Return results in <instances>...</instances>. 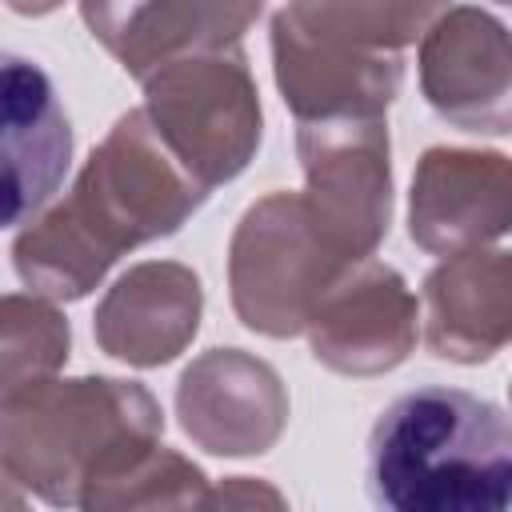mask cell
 <instances>
[{
	"instance_id": "1",
	"label": "cell",
	"mask_w": 512,
	"mask_h": 512,
	"mask_svg": "<svg viewBox=\"0 0 512 512\" xmlns=\"http://www.w3.org/2000/svg\"><path fill=\"white\" fill-rule=\"evenodd\" d=\"M208 196L144 108H132L92 148L68 196L16 236V276L48 300H80L124 252L172 236Z\"/></svg>"
},
{
	"instance_id": "2",
	"label": "cell",
	"mask_w": 512,
	"mask_h": 512,
	"mask_svg": "<svg viewBox=\"0 0 512 512\" xmlns=\"http://www.w3.org/2000/svg\"><path fill=\"white\" fill-rule=\"evenodd\" d=\"M164 432V412L136 380H40L0 400V468L56 508H100Z\"/></svg>"
},
{
	"instance_id": "3",
	"label": "cell",
	"mask_w": 512,
	"mask_h": 512,
	"mask_svg": "<svg viewBox=\"0 0 512 512\" xmlns=\"http://www.w3.org/2000/svg\"><path fill=\"white\" fill-rule=\"evenodd\" d=\"M368 496L396 512H504L512 432L500 404L424 384L396 396L368 432Z\"/></svg>"
},
{
	"instance_id": "4",
	"label": "cell",
	"mask_w": 512,
	"mask_h": 512,
	"mask_svg": "<svg viewBox=\"0 0 512 512\" xmlns=\"http://www.w3.org/2000/svg\"><path fill=\"white\" fill-rule=\"evenodd\" d=\"M448 0H288L272 16V68L300 120L384 116L404 84V48Z\"/></svg>"
},
{
	"instance_id": "5",
	"label": "cell",
	"mask_w": 512,
	"mask_h": 512,
	"mask_svg": "<svg viewBox=\"0 0 512 512\" xmlns=\"http://www.w3.org/2000/svg\"><path fill=\"white\" fill-rule=\"evenodd\" d=\"M144 116L172 156L208 192L236 180L260 148V92L236 48L192 52L152 68L144 80Z\"/></svg>"
},
{
	"instance_id": "6",
	"label": "cell",
	"mask_w": 512,
	"mask_h": 512,
	"mask_svg": "<svg viewBox=\"0 0 512 512\" xmlns=\"http://www.w3.org/2000/svg\"><path fill=\"white\" fill-rule=\"evenodd\" d=\"M348 268L352 260L336 252L300 192H268L240 216L232 232V308L240 324L260 336H300L316 300Z\"/></svg>"
},
{
	"instance_id": "7",
	"label": "cell",
	"mask_w": 512,
	"mask_h": 512,
	"mask_svg": "<svg viewBox=\"0 0 512 512\" xmlns=\"http://www.w3.org/2000/svg\"><path fill=\"white\" fill-rule=\"evenodd\" d=\"M296 156L304 204L344 260H368L392 220V164L384 116L300 120Z\"/></svg>"
},
{
	"instance_id": "8",
	"label": "cell",
	"mask_w": 512,
	"mask_h": 512,
	"mask_svg": "<svg viewBox=\"0 0 512 512\" xmlns=\"http://www.w3.org/2000/svg\"><path fill=\"white\" fill-rule=\"evenodd\" d=\"M420 304L404 276L380 260H356L312 308L304 332L312 356L344 376H380L416 348Z\"/></svg>"
},
{
	"instance_id": "9",
	"label": "cell",
	"mask_w": 512,
	"mask_h": 512,
	"mask_svg": "<svg viewBox=\"0 0 512 512\" xmlns=\"http://www.w3.org/2000/svg\"><path fill=\"white\" fill-rule=\"evenodd\" d=\"M72 124L48 72L0 48V228L28 224L64 184Z\"/></svg>"
},
{
	"instance_id": "10",
	"label": "cell",
	"mask_w": 512,
	"mask_h": 512,
	"mask_svg": "<svg viewBox=\"0 0 512 512\" xmlns=\"http://www.w3.org/2000/svg\"><path fill=\"white\" fill-rule=\"evenodd\" d=\"M420 92L464 132L504 136L512 124L508 28L484 8H448L420 36Z\"/></svg>"
},
{
	"instance_id": "11",
	"label": "cell",
	"mask_w": 512,
	"mask_h": 512,
	"mask_svg": "<svg viewBox=\"0 0 512 512\" xmlns=\"http://www.w3.org/2000/svg\"><path fill=\"white\" fill-rule=\"evenodd\" d=\"M176 416L212 456H260L288 424V392L276 368L240 348H208L176 384Z\"/></svg>"
},
{
	"instance_id": "12",
	"label": "cell",
	"mask_w": 512,
	"mask_h": 512,
	"mask_svg": "<svg viewBox=\"0 0 512 512\" xmlns=\"http://www.w3.org/2000/svg\"><path fill=\"white\" fill-rule=\"evenodd\" d=\"M512 164L504 152L428 148L412 176L408 236L436 256L484 248L508 232Z\"/></svg>"
},
{
	"instance_id": "13",
	"label": "cell",
	"mask_w": 512,
	"mask_h": 512,
	"mask_svg": "<svg viewBox=\"0 0 512 512\" xmlns=\"http://www.w3.org/2000/svg\"><path fill=\"white\" fill-rule=\"evenodd\" d=\"M264 12V0H80L100 48L132 76L192 56L236 48Z\"/></svg>"
},
{
	"instance_id": "14",
	"label": "cell",
	"mask_w": 512,
	"mask_h": 512,
	"mask_svg": "<svg viewBox=\"0 0 512 512\" xmlns=\"http://www.w3.org/2000/svg\"><path fill=\"white\" fill-rule=\"evenodd\" d=\"M200 308L204 292L192 268L176 260H148L128 268L104 292L92 332L108 356L132 368H160L192 344Z\"/></svg>"
},
{
	"instance_id": "15",
	"label": "cell",
	"mask_w": 512,
	"mask_h": 512,
	"mask_svg": "<svg viewBox=\"0 0 512 512\" xmlns=\"http://www.w3.org/2000/svg\"><path fill=\"white\" fill-rule=\"evenodd\" d=\"M512 332V256L468 248L444 256L424 280V344L452 364L492 360Z\"/></svg>"
},
{
	"instance_id": "16",
	"label": "cell",
	"mask_w": 512,
	"mask_h": 512,
	"mask_svg": "<svg viewBox=\"0 0 512 512\" xmlns=\"http://www.w3.org/2000/svg\"><path fill=\"white\" fill-rule=\"evenodd\" d=\"M72 328L68 316L32 292L0 296V400L40 384L68 360Z\"/></svg>"
},
{
	"instance_id": "17",
	"label": "cell",
	"mask_w": 512,
	"mask_h": 512,
	"mask_svg": "<svg viewBox=\"0 0 512 512\" xmlns=\"http://www.w3.org/2000/svg\"><path fill=\"white\" fill-rule=\"evenodd\" d=\"M208 476L172 448H152L100 500V508H200Z\"/></svg>"
},
{
	"instance_id": "18",
	"label": "cell",
	"mask_w": 512,
	"mask_h": 512,
	"mask_svg": "<svg viewBox=\"0 0 512 512\" xmlns=\"http://www.w3.org/2000/svg\"><path fill=\"white\" fill-rule=\"evenodd\" d=\"M244 504H268V508H284V496L268 484H256L248 476H228L216 492H204L200 508H244Z\"/></svg>"
},
{
	"instance_id": "19",
	"label": "cell",
	"mask_w": 512,
	"mask_h": 512,
	"mask_svg": "<svg viewBox=\"0 0 512 512\" xmlns=\"http://www.w3.org/2000/svg\"><path fill=\"white\" fill-rule=\"evenodd\" d=\"M64 0H8V8L12 12H20V16H48V12H56Z\"/></svg>"
},
{
	"instance_id": "20",
	"label": "cell",
	"mask_w": 512,
	"mask_h": 512,
	"mask_svg": "<svg viewBox=\"0 0 512 512\" xmlns=\"http://www.w3.org/2000/svg\"><path fill=\"white\" fill-rule=\"evenodd\" d=\"M24 504V492H16V480L0 468V508H20Z\"/></svg>"
},
{
	"instance_id": "21",
	"label": "cell",
	"mask_w": 512,
	"mask_h": 512,
	"mask_svg": "<svg viewBox=\"0 0 512 512\" xmlns=\"http://www.w3.org/2000/svg\"><path fill=\"white\" fill-rule=\"evenodd\" d=\"M496 4H508V0H496Z\"/></svg>"
}]
</instances>
